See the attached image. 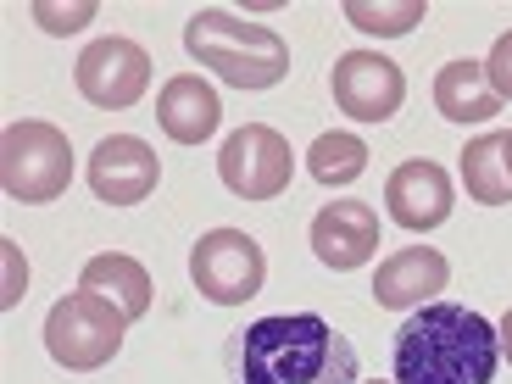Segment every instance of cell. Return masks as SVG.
<instances>
[{"label": "cell", "instance_id": "cell-3", "mask_svg": "<svg viewBox=\"0 0 512 384\" xmlns=\"http://www.w3.org/2000/svg\"><path fill=\"white\" fill-rule=\"evenodd\" d=\"M184 51H190L206 73H218L223 84H234V90H273V84L290 73V45H284L279 28L245 23V17L218 12V6H206V12L190 17Z\"/></svg>", "mask_w": 512, "mask_h": 384}, {"label": "cell", "instance_id": "cell-25", "mask_svg": "<svg viewBox=\"0 0 512 384\" xmlns=\"http://www.w3.org/2000/svg\"><path fill=\"white\" fill-rule=\"evenodd\" d=\"M373 384H379V379H373Z\"/></svg>", "mask_w": 512, "mask_h": 384}, {"label": "cell", "instance_id": "cell-16", "mask_svg": "<svg viewBox=\"0 0 512 384\" xmlns=\"http://www.w3.org/2000/svg\"><path fill=\"white\" fill-rule=\"evenodd\" d=\"M435 106L446 123H490L501 117V95L490 90L485 78V62H446L435 73Z\"/></svg>", "mask_w": 512, "mask_h": 384}, {"label": "cell", "instance_id": "cell-22", "mask_svg": "<svg viewBox=\"0 0 512 384\" xmlns=\"http://www.w3.org/2000/svg\"><path fill=\"white\" fill-rule=\"evenodd\" d=\"M0 256H6V290H0V307L12 312L17 301H23V290H28V262H23V251H17V240H0Z\"/></svg>", "mask_w": 512, "mask_h": 384}, {"label": "cell", "instance_id": "cell-5", "mask_svg": "<svg viewBox=\"0 0 512 384\" xmlns=\"http://www.w3.org/2000/svg\"><path fill=\"white\" fill-rule=\"evenodd\" d=\"M128 340V312L101 301V295L78 290V295H62L45 318V351H51L56 368L67 373H95L123 351Z\"/></svg>", "mask_w": 512, "mask_h": 384}, {"label": "cell", "instance_id": "cell-12", "mask_svg": "<svg viewBox=\"0 0 512 384\" xmlns=\"http://www.w3.org/2000/svg\"><path fill=\"white\" fill-rule=\"evenodd\" d=\"M312 251L334 273H351L362 262H373V251H379V212L368 201H329L312 218Z\"/></svg>", "mask_w": 512, "mask_h": 384}, {"label": "cell", "instance_id": "cell-7", "mask_svg": "<svg viewBox=\"0 0 512 384\" xmlns=\"http://www.w3.org/2000/svg\"><path fill=\"white\" fill-rule=\"evenodd\" d=\"M218 179L229 184V195H240V201H279L295 179V151L279 128L245 123L223 140Z\"/></svg>", "mask_w": 512, "mask_h": 384}, {"label": "cell", "instance_id": "cell-9", "mask_svg": "<svg viewBox=\"0 0 512 384\" xmlns=\"http://www.w3.org/2000/svg\"><path fill=\"white\" fill-rule=\"evenodd\" d=\"M334 106L357 123H390L407 101V73L379 51H346L329 73Z\"/></svg>", "mask_w": 512, "mask_h": 384}, {"label": "cell", "instance_id": "cell-14", "mask_svg": "<svg viewBox=\"0 0 512 384\" xmlns=\"http://www.w3.org/2000/svg\"><path fill=\"white\" fill-rule=\"evenodd\" d=\"M156 123H162V134L173 145H201V140L218 134L223 101H218V90H212L206 78L179 73V78H167L162 95H156Z\"/></svg>", "mask_w": 512, "mask_h": 384}, {"label": "cell", "instance_id": "cell-1", "mask_svg": "<svg viewBox=\"0 0 512 384\" xmlns=\"http://www.w3.org/2000/svg\"><path fill=\"white\" fill-rule=\"evenodd\" d=\"M501 362V334L490 318L457 307V301H429L396 329L390 368L396 384H490Z\"/></svg>", "mask_w": 512, "mask_h": 384}, {"label": "cell", "instance_id": "cell-21", "mask_svg": "<svg viewBox=\"0 0 512 384\" xmlns=\"http://www.w3.org/2000/svg\"><path fill=\"white\" fill-rule=\"evenodd\" d=\"M485 78H490V90L501 95V101H512V28L490 45V56H485Z\"/></svg>", "mask_w": 512, "mask_h": 384}, {"label": "cell", "instance_id": "cell-4", "mask_svg": "<svg viewBox=\"0 0 512 384\" xmlns=\"http://www.w3.org/2000/svg\"><path fill=\"white\" fill-rule=\"evenodd\" d=\"M73 184V145L56 123H6L0 134V190L23 206H45Z\"/></svg>", "mask_w": 512, "mask_h": 384}, {"label": "cell", "instance_id": "cell-24", "mask_svg": "<svg viewBox=\"0 0 512 384\" xmlns=\"http://www.w3.org/2000/svg\"><path fill=\"white\" fill-rule=\"evenodd\" d=\"M501 151H507V173H512V134H507V140H501Z\"/></svg>", "mask_w": 512, "mask_h": 384}, {"label": "cell", "instance_id": "cell-19", "mask_svg": "<svg viewBox=\"0 0 512 384\" xmlns=\"http://www.w3.org/2000/svg\"><path fill=\"white\" fill-rule=\"evenodd\" d=\"M423 17H429L423 0H396V6H390V0H379V6H373V0H346V23L362 28V34H379V39L412 34Z\"/></svg>", "mask_w": 512, "mask_h": 384}, {"label": "cell", "instance_id": "cell-23", "mask_svg": "<svg viewBox=\"0 0 512 384\" xmlns=\"http://www.w3.org/2000/svg\"><path fill=\"white\" fill-rule=\"evenodd\" d=\"M496 334H501V357L512 362V312H507V318H501V329H496Z\"/></svg>", "mask_w": 512, "mask_h": 384}, {"label": "cell", "instance_id": "cell-20", "mask_svg": "<svg viewBox=\"0 0 512 384\" xmlns=\"http://www.w3.org/2000/svg\"><path fill=\"white\" fill-rule=\"evenodd\" d=\"M34 23L45 28V34H78L84 23H95V0H73V6L34 0Z\"/></svg>", "mask_w": 512, "mask_h": 384}, {"label": "cell", "instance_id": "cell-17", "mask_svg": "<svg viewBox=\"0 0 512 384\" xmlns=\"http://www.w3.org/2000/svg\"><path fill=\"white\" fill-rule=\"evenodd\" d=\"M501 140L507 134H479L462 151V184H468V201H479V206H512V173H507Z\"/></svg>", "mask_w": 512, "mask_h": 384}, {"label": "cell", "instance_id": "cell-6", "mask_svg": "<svg viewBox=\"0 0 512 384\" xmlns=\"http://www.w3.org/2000/svg\"><path fill=\"white\" fill-rule=\"evenodd\" d=\"M190 279L212 307H240L268 284V256L245 229H206L190 251Z\"/></svg>", "mask_w": 512, "mask_h": 384}, {"label": "cell", "instance_id": "cell-10", "mask_svg": "<svg viewBox=\"0 0 512 384\" xmlns=\"http://www.w3.org/2000/svg\"><path fill=\"white\" fill-rule=\"evenodd\" d=\"M162 184V156L134 134H112L90 151V190L106 206H140Z\"/></svg>", "mask_w": 512, "mask_h": 384}, {"label": "cell", "instance_id": "cell-8", "mask_svg": "<svg viewBox=\"0 0 512 384\" xmlns=\"http://www.w3.org/2000/svg\"><path fill=\"white\" fill-rule=\"evenodd\" d=\"M73 78H78V95L90 106H101V112H128V106L151 90V56H145V45H134V39L106 34V39H95V45H84Z\"/></svg>", "mask_w": 512, "mask_h": 384}, {"label": "cell", "instance_id": "cell-2", "mask_svg": "<svg viewBox=\"0 0 512 384\" xmlns=\"http://www.w3.org/2000/svg\"><path fill=\"white\" fill-rule=\"evenodd\" d=\"M234 384H357V351L318 312L262 318L234 334Z\"/></svg>", "mask_w": 512, "mask_h": 384}, {"label": "cell", "instance_id": "cell-11", "mask_svg": "<svg viewBox=\"0 0 512 384\" xmlns=\"http://www.w3.org/2000/svg\"><path fill=\"white\" fill-rule=\"evenodd\" d=\"M451 173L440 162H429V156H418V162H401L396 173H390V184H384V206H390V218L401 223V229L412 234H429L440 229V223L451 218Z\"/></svg>", "mask_w": 512, "mask_h": 384}, {"label": "cell", "instance_id": "cell-13", "mask_svg": "<svg viewBox=\"0 0 512 384\" xmlns=\"http://www.w3.org/2000/svg\"><path fill=\"white\" fill-rule=\"evenodd\" d=\"M451 284V262L429 245H412V251L384 256L379 273H373V301L390 312H407V307H429L435 295H446Z\"/></svg>", "mask_w": 512, "mask_h": 384}, {"label": "cell", "instance_id": "cell-18", "mask_svg": "<svg viewBox=\"0 0 512 384\" xmlns=\"http://www.w3.org/2000/svg\"><path fill=\"white\" fill-rule=\"evenodd\" d=\"M307 173L318 184H329V190L357 184L362 173H368V145H362L357 134H318L312 151H307Z\"/></svg>", "mask_w": 512, "mask_h": 384}, {"label": "cell", "instance_id": "cell-15", "mask_svg": "<svg viewBox=\"0 0 512 384\" xmlns=\"http://www.w3.org/2000/svg\"><path fill=\"white\" fill-rule=\"evenodd\" d=\"M78 290L101 295V301H112V307L128 312V323H140L145 312H151V273H145V262H134V256L123 251H101L84 262V273H78Z\"/></svg>", "mask_w": 512, "mask_h": 384}]
</instances>
